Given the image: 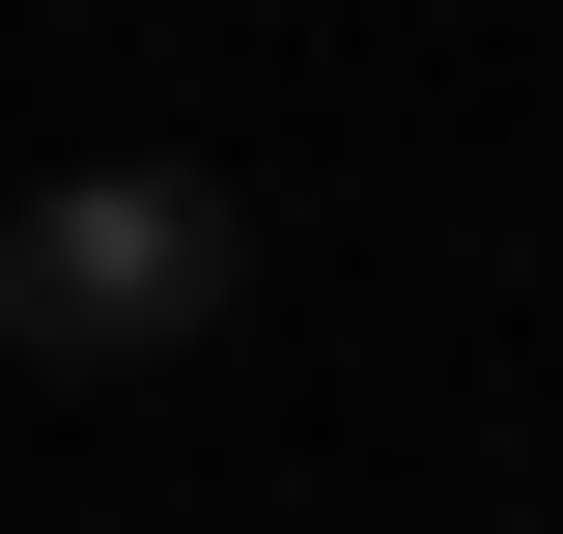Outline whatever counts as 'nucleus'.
Returning a JSON list of instances; mask_svg holds the SVG:
<instances>
[{"label":"nucleus","mask_w":563,"mask_h":534,"mask_svg":"<svg viewBox=\"0 0 563 534\" xmlns=\"http://www.w3.org/2000/svg\"><path fill=\"white\" fill-rule=\"evenodd\" d=\"M225 310H254V225H225V169H57V198H0V366H57V394H113V366H198Z\"/></svg>","instance_id":"nucleus-1"}]
</instances>
